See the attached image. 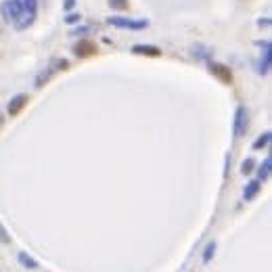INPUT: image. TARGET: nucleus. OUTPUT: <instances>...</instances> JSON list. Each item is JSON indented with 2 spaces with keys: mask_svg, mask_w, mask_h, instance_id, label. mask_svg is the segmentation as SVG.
<instances>
[{
  "mask_svg": "<svg viewBox=\"0 0 272 272\" xmlns=\"http://www.w3.org/2000/svg\"><path fill=\"white\" fill-rule=\"evenodd\" d=\"M107 23L117 29H130V32H142L149 27L147 19H134V17H109Z\"/></svg>",
  "mask_w": 272,
  "mask_h": 272,
  "instance_id": "nucleus-2",
  "label": "nucleus"
},
{
  "mask_svg": "<svg viewBox=\"0 0 272 272\" xmlns=\"http://www.w3.org/2000/svg\"><path fill=\"white\" fill-rule=\"evenodd\" d=\"M0 15H3L5 23L13 25L17 32H25V29L32 27L34 21H36L25 11L21 0H3V3H0Z\"/></svg>",
  "mask_w": 272,
  "mask_h": 272,
  "instance_id": "nucleus-1",
  "label": "nucleus"
},
{
  "mask_svg": "<svg viewBox=\"0 0 272 272\" xmlns=\"http://www.w3.org/2000/svg\"><path fill=\"white\" fill-rule=\"evenodd\" d=\"M23 3V7H25V11L32 15L34 19L38 17V7H40V0H21Z\"/></svg>",
  "mask_w": 272,
  "mask_h": 272,
  "instance_id": "nucleus-13",
  "label": "nucleus"
},
{
  "mask_svg": "<svg viewBox=\"0 0 272 272\" xmlns=\"http://www.w3.org/2000/svg\"><path fill=\"white\" fill-rule=\"evenodd\" d=\"M262 191V183L256 178V180H249V183L245 185V191H243V199L245 201H253Z\"/></svg>",
  "mask_w": 272,
  "mask_h": 272,
  "instance_id": "nucleus-8",
  "label": "nucleus"
},
{
  "mask_svg": "<svg viewBox=\"0 0 272 272\" xmlns=\"http://www.w3.org/2000/svg\"><path fill=\"white\" fill-rule=\"evenodd\" d=\"M253 170H256V159L253 157H247L243 164H241V174L243 176H249Z\"/></svg>",
  "mask_w": 272,
  "mask_h": 272,
  "instance_id": "nucleus-14",
  "label": "nucleus"
},
{
  "mask_svg": "<svg viewBox=\"0 0 272 272\" xmlns=\"http://www.w3.org/2000/svg\"><path fill=\"white\" fill-rule=\"evenodd\" d=\"M74 7H76V0H65V3H63V9H65L67 13H69Z\"/></svg>",
  "mask_w": 272,
  "mask_h": 272,
  "instance_id": "nucleus-20",
  "label": "nucleus"
},
{
  "mask_svg": "<svg viewBox=\"0 0 272 272\" xmlns=\"http://www.w3.org/2000/svg\"><path fill=\"white\" fill-rule=\"evenodd\" d=\"M130 52L132 55H140V57H153V59H157V57H161L164 50L159 46H155V44H134L130 48Z\"/></svg>",
  "mask_w": 272,
  "mask_h": 272,
  "instance_id": "nucleus-7",
  "label": "nucleus"
},
{
  "mask_svg": "<svg viewBox=\"0 0 272 272\" xmlns=\"http://www.w3.org/2000/svg\"><path fill=\"white\" fill-rule=\"evenodd\" d=\"M27 103H29V97H27V95H15V97L9 101V105H7V113H9V117H17V115H21V111L27 107Z\"/></svg>",
  "mask_w": 272,
  "mask_h": 272,
  "instance_id": "nucleus-6",
  "label": "nucleus"
},
{
  "mask_svg": "<svg viewBox=\"0 0 272 272\" xmlns=\"http://www.w3.org/2000/svg\"><path fill=\"white\" fill-rule=\"evenodd\" d=\"M3 126H5V117L0 115V130H3Z\"/></svg>",
  "mask_w": 272,
  "mask_h": 272,
  "instance_id": "nucleus-21",
  "label": "nucleus"
},
{
  "mask_svg": "<svg viewBox=\"0 0 272 272\" xmlns=\"http://www.w3.org/2000/svg\"><path fill=\"white\" fill-rule=\"evenodd\" d=\"M90 32V27L88 25H84V27H76L74 32H71V36H84V34H88Z\"/></svg>",
  "mask_w": 272,
  "mask_h": 272,
  "instance_id": "nucleus-19",
  "label": "nucleus"
},
{
  "mask_svg": "<svg viewBox=\"0 0 272 272\" xmlns=\"http://www.w3.org/2000/svg\"><path fill=\"white\" fill-rule=\"evenodd\" d=\"M0 243L11 245V234H9V230L3 226V222H0Z\"/></svg>",
  "mask_w": 272,
  "mask_h": 272,
  "instance_id": "nucleus-18",
  "label": "nucleus"
},
{
  "mask_svg": "<svg viewBox=\"0 0 272 272\" xmlns=\"http://www.w3.org/2000/svg\"><path fill=\"white\" fill-rule=\"evenodd\" d=\"M113 11H126L130 7V0H107Z\"/></svg>",
  "mask_w": 272,
  "mask_h": 272,
  "instance_id": "nucleus-16",
  "label": "nucleus"
},
{
  "mask_svg": "<svg viewBox=\"0 0 272 272\" xmlns=\"http://www.w3.org/2000/svg\"><path fill=\"white\" fill-rule=\"evenodd\" d=\"M270 166H272V159L266 157L264 164L258 168V180H260V183H266V180L270 178Z\"/></svg>",
  "mask_w": 272,
  "mask_h": 272,
  "instance_id": "nucleus-12",
  "label": "nucleus"
},
{
  "mask_svg": "<svg viewBox=\"0 0 272 272\" xmlns=\"http://www.w3.org/2000/svg\"><path fill=\"white\" fill-rule=\"evenodd\" d=\"M17 262H19L23 268H27V270H38V268H40L38 260H34L32 256L25 253V251H19V253H17Z\"/></svg>",
  "mask_w": 272,
  "mask_h": 272,
  "instance_id": "nucleus-10",
  "label": "nucleus"
},
{
  "mask_svg": "<svg viewBox=\"0 0 272 272\" xmlns=\"http://www.w3.org/2000/svg\"><path fill=\"white\" fill-rule=\"evenodd\" d=\"M270 140H272V132L268 130V132H264L262 136H258V138L253 140L251 149H253V151H262V149H266V147L270 144Z\"/></svg>",
  "mask_w": 272,
  "mask_h": 272,
  "instance_id": "nucleus-11",
  "label": "nucleus"
},
{
  "mask_svg": "<svg viewBox=\"0 0 272 272\" xmlns=\"http://www.w3.org/2000/svg\"><path fill=\"white\" fill-rule=\"evenodd\" d=\"M209 74L214 76L218 82H222V84H226V86H230L232 84V71H230V67L228 65H224V63H218V61H211L209 63Z\"/></svg>",
  "mask_w": 272,
  "mask_h": 272,
  "instance_id": "nucleus-5",
  "label": "nucleus"
},
{
  "mask_svg": "<svg viewBox=\"0 0 272 272\" xmlns=\"http://www.w3.org/2000/svg\"><path fill=\"white\" fill-rule=\"evenodd\" d=\"M97 50H99L97 42H95V40H90V38H82V40H78V42H76V46H74V55H76L78 59L95 57V55H97Z\"/></svg>",
  "mask_w": 272,
  "mask_h": 272,
  "instance_id": "nucleus-4",
  "label": "nucleus"
},
{
  "mask_svg": "<svg viewBox=\"0 0 272 272\" xmlns=\"http://www.w3.org/2000/svg\"><path fill=\"white\" fill-rule=\"evenodd\" d=\"M247 128H249V109L245 105H239L234 109V124H232V136L234 138H241L247 134Z\"/></svg>",
  "mask_w": 272,
  "mask_h": 272,
  "instance_id": "nucleus-3",
  "label": "nucleus"
},
{
  "mask_svg": "<svg viewBox=\"0 0 272 272\" xmlns=\"http://www.w3.org/2000/svg\"><path fill=\"white\" fill-rule=\"evenodd\" d=\"M258 46H262V48H264V59L260 61L258 71H260L262 76H266V74L270 71V42H268V40H266V42H258Z\"/></svg>",
  "mask_w": 272,
  "mask_h": 272,
  "instance_id": "nucleus-9",
  "label": "nucleus"
},
{
  "mask_svg": "<svg viewBox=\"0 0 272 272\" xmlns=\"http://www.w3.org/2000/svg\"><path fill=\"white\" fill-rule=\"evenodd\" d=\"M80 21H82V15H80V13H71V11H69V13L65 15V23H67V25H78Z\"/></svg>",
  "mask_w": 272,
  "mask_h": 272,
  "instance_id": "nucleus-17",
  "label": "nucleus"
},
{
  "mask_svg": "<svg viewBox=\"0 0 272 272\" xmlns=\"http://www.w3.org/2000/svg\"><path fill=\"white\" fill-rule=\"evenodd\" d=\"M216 253V241H211V243L205 245V251H203V264H209V260L214 258Z\"/></svg>",
  "mask_w": 272,
  "mask_h": 272,
  "instance_id": "nucleus-15",
  "label": "nucleus"
}]
</instances>
